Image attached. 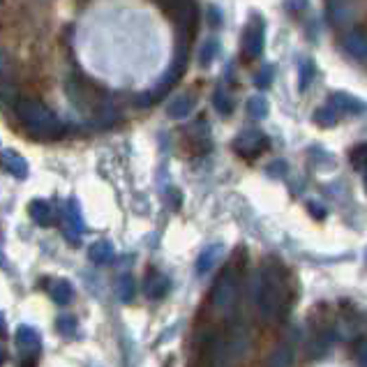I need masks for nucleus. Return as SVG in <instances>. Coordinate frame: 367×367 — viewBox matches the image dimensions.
<instances>
[{
	"label": "nucleus",
	"instance_id": "obj_6",
	"mask_svg": "<svg viewBox=\"0 0 367 367\" xmlns=\"http://www.w3.org/2000/svg\"><path fill=\"white\" fill-rule=\"evenodd\" d=\"M240 47H243V54L248 60L259 58V54L263 51V21L259 16H252L248 21V26L243 30Z\"/></svg>",
	"mask_w": 367,
	"mask_h": 367
},
{
	"label": "nucleus",
	"instance_id": "obj_19",
	"mask_svg": "<svg viewBox=\"0 0 367 367\" xmlns=\"http://www.w3.org/2000/svg\"><path fill=\"white\" fill-rule=\"evenodd\" d=\"M248 113L252 118L261 120L268 116V99L263 97V95H254V97L248 99Z\"/></svg>",
	"mask_w": 367,
	"mask_h": 367
},
{
	"label": "nucleus",
	"instance_id": "obj_12",
	"mask_svg": "<svg viewBox=\"0 0 367 367\" xmlns=\"http://www.w3.org/2000/svg\"><path fill=\"white\" fill-rule=\"evenodd\" d=\"M194 106H197V97H194L192 93H185V95H178L176 99H171L167 113H169V118H176V120H178V118L189 116Z\"/></svg>",
	"mask_w": 367,
	"mask_h": 367
},
{
	"label": "nucleus",
	"instance_id": "obj_11",
	"mask_svg": "<svg viewBox=\"0 0 367 367\" xmlns=\"http://www.w3.org/2000/svg\"><path fill=\"white\" fill-rule=\"evenodd\" d=\"M143 291H145V296H148V298H153V300L164 298V296H167V291H169V277L157 273V270H150L148 277H145Z\"/></svg>",
	"mask_w": 367,
	"mask_h": 367
},
{
	"label": "nucleus",
	"instance_id": "obj_4",
	"mask_svg": "<svg viewBox=\"0 0 367 367\" xmlns=\"http://www.w3.org/2000/svg\"><path fill=\"white\" fill-rule=\"evenodd\" d=\"M211 303L215 309L220 312H231L238 303V277L231 268H226L224 273H220V277L213 284L211 291Z\"/></svg>",
	"mask_w": 367,
	"mask_h": 367
},
{
	"label": "nucleus",
	"instance_id": "obj_7",
	"mask_svg": "<svg viewBox=\"0 0 367 367\" xmlns=\"http://www.w3.org/2000/svg\"><path fill=\"white\" fill-rule=\"evenodd\" d=\"M328 104L333 106L335 111L340 113H346V116H360V113H365L367 109V104L365 102H360L358 97H353V95H346V93H335L331 95V99H328Z\"/></svg>",
	"mask_w": 367,
	"mask_h": 367
},
{
	"label": "nucleus",
	"instance_id": "obj_27",
	"mask_svg": "<svg viewBox=\"0 0 367 367\" xmlns=\"http://www.w3.org/2000/svg\"><path fill=\"white\" fill-rule=\"evenodd\" d=\"M10 72H12L10 58H8V54H5L3 49H0V79H8Z\"/></svg>",
	"mask_w": 367,
	"mask_h": 367
},
{
	"label": "nucleus",
	"instance_id": "obj_22",
	"mask_svg": "<svg viewBox=\"0 0 367 367\" xmlns=\"http://www.w3.org/2000/svg\"><path fill=\"white\" fill-rule=\"evenodd\" d=\"M338 120H340V113L335 111L331 104L321 106V109L314 113V123L326 125V128H328V125H335V123H338Z\"/></svg>",
	"mask_w": 367,
	"mask_h": 367
},
{
	"label": "nucleus",
	"instance_id": "obj_17",
	"mask_svg": "<svg viewBox=\"0 0 367 367\" xmlns=\"http://www.w3.org/2000/svg\"><path fill=\"white\" fill-rule=\"evenodd\" d=\"M49 294H51L54 303H58V305H67V303H72V298H74V289H72V284H69L67 280L51 282Z\"/></svg>",
	"mask_w": 367,
	"mask_h": 367
},
{
	"label": "nucleus",
	"instance_id": "obj_18",
	"mask_svg": "<svg viewBox=\"0 0 367 367\" xmlns=\"http://www.w3.org/2000/svg\"><path fill=\"white\" fill-rule=\"evenodd\" d=\"M291 363H294V346L289 342H282L270 356L268 367H291Z\"/></svg>",
	"mask_w": 367,
	"mask_h": 367
},
{
	"label": "nucleus",
	"instance_id": "obj_32",
	"mask_svg": "<svg viewBox=\"0 0 367 367\" xmlns=\"http://www.w3.org/2000/svg\"><path fill=\"white\" fill-rule=\"evenodd\" d=\"M0 333H5V316L0 312Z\"/></svg>",
	"mask_w": 367,
	"mask_h": 367
},
{
	"label": "nucleus",
	"instance_id": "obj_9",
	"mask_svg": "<svg viewBox=\"0 0 367 367\" xmlns=\"http://www.w3.org/2000/svg\"><path fill=\"white\" fill-rule=\"evenodd\" d=\"M224 257V243H211L201 250V254L197 259V275H206L215 268V263Z\"/></svg>",
	"mask_w": 367,
	"mask_h": 367
},
{
	"label": "nucleus",
	"instance_id": "obj_31",
	"mask_svg": "<svg viewBox=\"0 0 367 367\" xmlns=\"http://www.w3.org/2000/svg\"><path fill=\"white\" fill-rule=\"evenodd\" d=\"M5 358H8V351H5V344L0 342V365L5 363Z\"/></svg>",
	"mask_w": 367,
	"mask_h": 367
},
{
	"label": "nucleus",
	"instance_id": "obj_25",
	"mask_svg": "<svg viewBox=\"0 0 367 367\" xmlns=\"http://www.w3.org/2000/svg\"><path fill=\"white\" fill-rule=\"evenodd\" d=\"M351 164H356L358 169L367 167V143H360L351 150Z\"/></svg>",
	"mask_w": 367,
	"mask_h": 367
},
{
	"label": "nucleus",
	"instance_id": "obj_29",
	"mask_svg": "<svg viewBox=\"0 0 367 367\" xmlns=\"http://www.w3.org/2000/svg\"><path fill=\"white\" fill-rule=\"evenodd\" d=\"M270 74H273V72H270V69H263V74H257V86H261V88H265V86H268L270 84Z\"/></svg>",
	"mask_w": 367,
	"mask_h": 367
},
{
	"label": "nucleus",
	"instance_id": "obj_14",
	"mask_svg": "<svg viewBox=\"0 0 367 367\" xmlns=\"http://www.w3.org/2000/svg\"><path fill=\"white\" fill-rule=\"evenodd\" d=\"M28 215L33 217V222L40 224V226H51V222H54V208L49 206L47 201H42V199L30 201Z\"/></svg>",
	"mask_w": 367,
	"mask_h": 367
},
{
	"label": "nucleus",
	"instance_id": "obj_3",
	"mask_svg": "<svg viewBox=\"0 0 367 367\" xmlns=\"http://www.w3.org/2000/svg\"><path fill=\"white\" fill-rule=\"evenodd\" d=\"M250 346V338L245 326L233 324L220 335V338L211 340V367H238L240 360L245 358Z\"/></svg>",
	"mask_w": 367,
	"mask_h": 367
},
{
	"label": "nucleus",
	"instance_id": "obj_28",
	"mask_svg": "<svg viewBox=\"0 0 367 367\" xmlns=\"http://www.w3.org/2000/svg\"><path fill=\"white\" fill-rule=\"evenodd\" d=\"M356 358H358V365H360V367H367V340L360 342V344H358Z\"/></svg>",
	"mask_w": 367,
	"mask_h": 367
},
{
	"label": "nucleus",
	"instance_id": "obj_24",
	"mask_svg": "<svg viewBox=\"0 0 367 367\" xmlns=\"http://www.w3.org/2000/svg\"><path fill=\"white\" fill-rule=\"evenodd\" d=\"M215 54H217V42L215 40H208L204 44V49H201V56H199V62L201 65H211V62L215 60Z\"/></svg>",
	"mask_w": 367,
	"mask_h": 367
},
{
	"label": "nucleus",
	"instance_id": "obj_1",
	"mask_svg": "<svg viewBox=\"0 0 367 367\" xmlns=\"http://www.w3.org/2000/svg\"><path fill=\"white\" fill-rule=\"evenodd\" d=\"M289 300V287L280 265L265 263L252 280V303L263 321H277Z\"/></svg>",
	"mask_w": 367,
	"mask_h": 367
},
{
	"label": "nucleus",
	"instance_id": "obj_33",
	"mask_svg": "<svg viewBox=\"0 0 367 367\" xmlns=\"http://www.w3.org/2000/svg\"><path fill=\"white\" fill-rule=\"evenodd\" d=\"M0 153H3V150H0Z\"/></svg>",
	"mask_w": 367,
	"mask_h": 367
},
{
	"label": "nucleus",
	"instance_id": "obj_21",
	"mask_svg": "<svg viewBox=\"0 0 367 367\" xmlns=\"http://www.w3.org/2000/svg\"><path fill=\"white\" fill-rule=\"evenodd\" d=\"M56 331H58L62 338H72L77 333V319L72 314H62L56 319Z\"/></svg>",
	"mask_w": 367,
	"mask_h": 367
},
{
	"label": "nucleus",
	"instance_id": "obj_10",
	"mask_svg": "<svg viewBox=\"0 0 367 367\" xmlns=\"http://www.w3.org/2000/svg\"><path fill=\"white\" fill-rule=\"evenodd\" d=\"M14 342L23 353H37L42 346L40 331H35V328H30V326H19L16 335H14Z\"/></svg>",
	"mask_w": 367,
	"mask_h": 367
},
{
	"label": "nucleus",
	"instance_id": "obj_20",
	"mask_svg": "<svg viewBox=\"0 0 367 367\" xmlns=\"http://www.w3.org/2000/svg\"><path fill=\"white\" fill-rule=\"evenodd\" d=\"M134 291H137L134 280H132L130 275H123V277H120L118 284H116V294H118L120 300H123V303H130L132 298H134Z\"/></svg>",
	"mask_w": 367,
	"mask_h": 367
},
{
	"label": "nucleus",
	"instance_id": "obj_2",
	"mask_svg": "<svg viewBox=\"0 0 367 367\" xmlns=\"http://www.w3.org/2000/svg\"><path fill=\"white\" fill-rule=\"evenodd\" d=\"M14 111H16L19 123L37 139H56L62 134V130H65L60 123V118L56 116L47 104H42L40 99H33V97L19 99Z\"/></svg>",
	"mask_w": 367,
	"mask_h": 367
},
{
	"label": "nucleus",
	"instance_id": "obj_23",
	"mask_svg": "<svg viewBox=\"0 0 367 367\" xmlns=\"http://www.w3.org/2000/svg\"><path fill=\"white\" fill-rule=\"evenodd\" d=\"M213 102H215V106H217V111L224 113V116H229V113L233 111V97H231V95L226 93V91H222V88H220V91L215 93Z\"/></svg>",
	"mask_w": 367,
	"mask_h": 367
},
{
	"label": "nucleus",
	"instance_id": "obj_34",
	"mask_svg": "<svg viewBox=\"0 0 367 367\" xmlns=\"http://www.w3.org/2000/svg\"><path fill=\"white\" fill-rule=\"evenodd\" d=\"M365 182H367V180H365Z\"/></svg>",
	"mask_w": 367,
	"mask_h": 367
},
{
	"label": "nucleus",
	"instance_id": "obj_16",
	"mask_svg": "<svg viewBox=\"0 0 367 367\" xmlns=\"http://www.w3.org/2000/svg\"><path fill=\"white\" fill-rule=\"evenodd\" d=\"M62 222H65L67 229H74L77 238L81 236V231H84V220H81L77 201H67V206L62 208Z\"/></svg>",
	"mask_w": 367,
	"mask_h": 367
},
{
	"label": "nucleus",
	"instance_id": "obj_13",
	"mask_svg": "<svg viewBox=\"0 0 367 367\" xmlns=\"http://www.w3.org/2000/svg\"><path fill=\"white\" fill-rule=\"evenodd\" d=\"M342 49H344L349 56H353V58H358V60L367 58V35H363V33L344 35V40H342Z\"/></svg>",
	"mask_w": 367,
	"mask_h": 367
},
{
	"label": "nucleus",
	"instance_id": "obj_30",
	"mask_svg": "<svg viewBox=\"0 0 367 367\" xmlns=\"http://www.w3.org/2000/svg\"><path fill=\"white\" fill-rule=\"evenodd\" d=\"M37 365V353H26L21 358V367H35Z\"/></svg>",
	"mask_w": 367,
	"mask_h": 367
},
{
	"label": "nucleus",
	"instance_id": "obj_26",
	"mask_svg": "<svg viewBox=\"0 0 367 367\" xmlns=\"http://www.w3.org/2000/svg\"><path fill=\"white\" fill-rule=\"evenodd\" d=\"M312 77H314V67H312V62L305 60V62H303V69H300V91H307Z\"/></svg>",
	"mask_w": 367,
	"mask_h": 367
},
{
	"label": "nucleus",
	"instance_id": "obj_15",
	"mask_svg": "<svg viewBox=\"0 0 367 367\" xmlns=\"http://www.w3.org/2000/svg\"><path fill=\"white\" fill-rule=\"evenodd\" d=\"M88 257H91V261L95 263H109L113 261V257H116V250H113V245L109 240H97V243L91 245Z\"/></svg>",
	"mask_w": 367,
	"mask_h": 367
},
{
	"label": "nucleus",
	"instance_id": "obj_8",
	"mask_svg": "<svg viewBox=\"0 0 367 367\" xmlns=\"http://www.w3.org/2000/svg\"><path fill=\"white\" fill-rule=\"evenodd\" d=\"M0 164H3V169L14 176V178L19 180L28 178V162H26V157L19 155L16 150H3V153H0Z\"/></svg>",
	"mask_w": 367,
	"mask_h": 367
},
{
	"label": "nucleus",
	"instance_id": "obj_5",
	"mask_svg": "<svg viewBox=\"0 0 367 367\" xmlns=\"http://www.w3.org/2000/svg\"><path fill=\"white\" fill-rule=\"evenodd\" d=\"M270 139L259 130H248V132H240V134L233 139V150L243 157H257L268 150Z\"/></svg>",
	"mask_w": 367,
	"mask_h": 367
}]
</instances>
